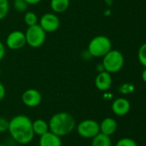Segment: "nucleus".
I'll use <instances>...</instances> for the list:
<instances>
[{"label":"nucleus","mask_w":146,"mask_h":146,"mask_svg":"<svg viewBox=\"0 0 146 146\" xmlns=\"http://www.w3.org/2000/svg\"><path fill=\"white\" fill-rule=\"evenodd\" d=\"M9 132L13 139L22 145L28 144L34 139L33 122L26 115H16L9 121Z\"/></svg>","instance_id":"obj_1"},{"label":"nucleus","mask_w":146,"mask_h":146,"mask_svg":"<svg viewBox=\"0 0 146 146\" xmlns=\"http://www.w3.org/2000/svg\"><path fill=\"white\" fill-rule=\"evenodd\" d=\"M48 126L50 132L61 137L71 133L76 127V122L71 115L66 112H60L52 116Z\"/></svg>","instance_id":"obj_2"},{"label":"nucleus","mask_w":146,"mask_h":146,"mask_svg":"<svg viewBox=\"0 0 146 146\" xmlns=\"http://www.w3.org/2000/svg\"><path fill=\"white\" fill-rule=\"evenodd\" d=\"M112 50L111 40L103 35L96 36L93 38L88 46V50L90 56L94 57H103L108 52Z\"/></svg>","instance_id":"obj_3"},{"label":"nucleus","mask_w":146,"mask_h":146,"mask_svg":"<svg viewBox=\"0 0 146 146\" xmlns=\"http://www.w3.org/2000/svg\"><path fill=\"white\" fill-rule=\"evenodd\" d=\"M125 58L123 54L117 50H111L103 56L102 66L104 71L109 74L117 73L123 68Z\"/></svg>","instance_id":"obj_4"},{"label":"nucleus","mask_w":146,"mask_h":146,"mask_svg":"<svg viewBox=\"0 0 146 146\" xmlns=\"http://www.w3.org/2000/svg\"><path fill=\"white\" fill-rule=\"evenodd\" d=\"M25 37L26 44L32 48H39L46 40V32L39 24H36L28 27L25 33Z\"/></svg>","instance_id":"obj_5"},{"label":"nucleus","mask_w":146,"mask_h":146,"mask_svg":"<svg viewBox=\"0 0 146 146\" xmlns=\"http://www.w3.org/2000/svg\"><path fill=\"white\" fill-rule=\"evenodd\" d=\"M78 134L85 139H93L100 133V125L94 120H84L77 126Z\"/></svg>","instance_id":"obj_6"},{"label":"nucleus","mask_w":146,"mask_h":146,"mask_svg":"<svg viewBox=\"0 0 146 146\" xmlns=\"http://www.w3.org/2000/svg\"><path fill=\"white\" fill-rule=\"evenodd\" d=\"M46 33H52L58 30L60 25L59 18L52 13H46L40 19L39 24Z\"/></svg>","instance_id":"obj_7"},{"label":"nucleus","mask_w":146,"mask_h":146,"mask_svg":"<svg viewBox=\"0 0 146 146\" xmlns=\"http://www.w3.org/2000/svg\"><path fill=\"white\" fill-rule=\"evenodd\" d=\"M6 44L10 50L22 49L26 44L25 33L18 30L11 32L6 38Z\"/></svg>","instance_id":"obj_8"},{"label":"nucleus","mask_w":146,"mask_h":146,"mask_svg":"<svg viewBox=\"0 0 146 146\" xmlns=\"http://www.w3.org/2000/svg\"><path fill=\"white\" fill-rule=\"evenodd\" d=\"M41 94L39 91L35 89H28L22 93V103L30 108L38 106L41 102Z\"/></svg>","instance_id":"obj_9"},{"label":"nucleus","mask_w":146,"mask_h":146,"mask_svg":"<svg viewBox=\"0 0 146 146\" xmlns=\"http://www.w3.org/2000/svg\"><path fill=\"white\" fill-rule=\"evenodd\" d=\"M112 82H113V80H112L111 74H109L107 71L100 72L95 80V85L96 88L102 92L108 91L111 87Z\"/></svg>","instance_id":"obj_10"},{"label":"nucleus","mask_w":146,"mask_h":146,"mask_svg":"<svg viewBox=\"0 0 146 146\" xmlns=\"http://www.w3.org/2000/svg\"><path fill=\"white\" fill-rule=\"evenodd\" d=\"M131 110L130 102L124 98H119L113 102L112 110L113 112L119 116H123L128 114Z\"/></svg>","instance_id":"obj_11"},{"label":"nucleus","mask_w":146,"mask_h":146,"mask_svg":"<svg viewBox=\"0 0 146 146\" xmlns=\"http://www.w3.org/2000/svg\"><path fill=\"white\" fill-rule=\"evenodd\" d=\"M40 146H61L62 142L60 137L52 133V132H47L46 133L40 136Z\"/></svg>","instance_id":"obj_12"},{"label":"nucleus","mask_w":146,"mask_h":146,"mask_svg":"<svg viewBox=\"0 0 146 146\" xmlns=\"http://www.w3.org/2000/svg\"><path fill=\"white\" fill-rule=\"evenodd\" d=\"M116 129H117V122L114 119L110 117L104 119L100 125V133L108 136H111L112 134H114Z\"/></svg>","instance_id":"obj_13"},{"label":"nucleus","mask_w":146,"mask_h":146,"mask_svg":"<svg viewBox=\"0 0 146 146\" xmlns=\"http://www.w3.org/2000/svg\"><path fill=\"white\" fill-rule=\"evenodd\" d=\"M33 131L34 134L42 136L43 134L49 132V126L44 120L38 119L33 122Z\"/></svg>","instance_id":"obj_14"},{"label":"nucleus","mask_w":146,"mask_h":146,"mask_svg":"<svg viewBox=\"0 0 146 146\" xmlns=\"http://www.w3.org/2000/svg\"><path fill=\"white\" fill-rule=\"evenodd\" d=\"M52 9L55 13H63L70 6V0H51Z\"/></svg>","instance_id":"obj_15"},{"label":"nucleus","mask_w":146,"mask_h":146,"mask_svg":"<svg viewBox=\"0 0 146 146\" xmlns=\"http://www.w3.org/2000/svg\"><path fill=\"white\" fill-rule=\"evenodd\" d=\"M91 146H112L110 136L99 133L96 137L93 138Z\"/></svg>","instance_id":"obj_16"},{"label":"nucleus","mask_w":146,"mask_h":146,"mask_svg":"<svg viewBox=\"0 0 146 146\" xmlns=\"http://www.w3.org/2000/svg\"><path fill=\"white\" fill-rule=\"evenodd\" d=\"M24 21L28 27H31L38 24V17L35 13L32 11H28L24 15Z\"/></svg>","instance_id":"obj_17"},{"label":"nucleus","mask_w":146,"mask_h":146,"mask_svg":"<svg viewBox=\"0 0 146 146\" xmlns=\"http://www.w3.org/2000/svg\"><path fill=\"white\" fill-rule=\"evenodd\" d=\"M138 58L141 65L146 68V43L143 44L138 51Z\"/></svg>","instance_id":"obj_18"},{"label":"nucleus","mask_w":146,"mask_h":146,"mask_svg":"<svg viewBox=\"0 0 146 146\" xmlns=\"http://www.w3.org/2000/svg\"><path fill=\"white\" fill-rule=\"evenodd\" d=\"M9 0H0V20L3 19L9 12Z\"/></svg>","instance_id":"obj_19"},{"label":"nucleus","mask_w":146,"mask_h":146,"mask_svg":"<svg viewBox=\"0 0 146 146\" xmlns=\"http://www.w3.org/2000/svg\"><path fill=\"white\" fill-rule=\"evenodd\" d=\"M13 5L18 12H24L25 10H27L28 4L24 0H14Z\"/></svg>","instance_id":"obj_20"},{"label":"nucleus","mask_w":146,"mask_h":146,"mask_svg":"<svg viewBox=\"0 0 146 146\" xmlns=\"http://www.w3.org/2000/svg\"><path fill=\"white\" fill-rule=\"evenodd\" d=\"M116 146H138V145L135 142V140H133V139L123 138L117 142Z\"/></svg>","instance_id":"obj_21"},{"label":"nucleus","mask_w":146,"mask_h":146,"mask_svg":"<svg viewBox=\"0 0 146 146\" xmlns=\"http://www.w3.org/2000/svg\"><path fill=\"white\" fill-rule=\"evenodd\" d=\"M133 90H134V86H133L132 84H128V83L123 84V85L120 86V92H122V93H124V94L131 93Z\"/></svg>","instance_id":"obj_22"},{"label":"nucleus","mask_w":146,"mask_h":146,"mask_svg":"<svg viewBox=\"0 0 146 146\" xmlns=\"http://www.w3.org/2000/svg\"><path fill=\"white\" fill-rule=\"evenodd\" d=\"M8 129H9V121L3 117H0V133H4Z\"/></svg>","instance_id":"obj_23"},{"label":"nucleus","mask_w":146,"mask_h":146,"mask_svg":"<svg viewBox=\"0 0 146 146\" xmlns=\"http://www.w3.org/2000/svg\"><path fill=\"white\" fill-rule=\"evenodd\" d=\"M4 55H5V47L3 44L0 41V61L3 60V58L4 57Z\"/></svg>","instance_id":"obj_24"},{"label":"nucleus","mask_w":146,"mask_h":146,"mask_svg":"<svg viewBox=\"0 0 146 146\" xmlns=\"http://www.w3.org/2000/svg\"><path fill=\"white\" fill-rule=\"evenodd\" d=\"M4 96H5V88L3 85L0 82V101L3 99Z\"/></svg>","instance_id":"obj_25"},{"label":"nucleus","mask_w":146,"mask_h":146,"mask_svg":"<svg viewBox=\"0 0 146 146\" xmlns=\"http://www.w3.org/2000/svg\"><path fill=\"white\" fill-rule=\"evenodd\" d=\"M28 4H37L39 3L41 0H24Z\"/></svg>","instance_id":"obj_26"},{"label":"nucleus","mask_w":146,"mask_h":146,"mask_svg":"<svg viewBox=\"0 0 146 146\" xmlns=\"http://www.w3.org/2000/svg\"><path fill=\"white\" fill-rule=\"evenodd\" d=\"M141 77H142V80L143 81L146 83V68L144 69V71L142 72V74H141Z\"/></svg>","instance_id":"obj_27"},{"label":"nucleus","mask_w":146,"mask_h":146,"mask_svg":"<svg viewBox=\"0 0 146 146\" xmlns=\"http://www.w3.org/2000/svg\"><path fill=\"white\" fill-rule=\"evenodd\" d=\"M0 146H5V145H0Z\"/></svg>","instance_id":"obj_28"},{"label":"nucleus","mask_w":146,"mask_h":146,"mask_svg":"<svg viewBox=\"0 0 146 146\" xmlns=\"http://www.w3.org/2000/svg\"><path fill=\"white\" fill-rule=\"evenodd\" d=\"M0 74H1V70H0Z\"/></svg>","instance_id":"obj_29"}]
</instances>
